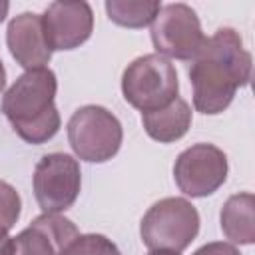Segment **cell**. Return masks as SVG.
<instances>
[{
    "mask_svg": "<svg viewBox=\"0 0 255 255\" xmlns=\"http://www.w3.org/2000/svg\"><path fill=\"white\" fill-rule=\"evenodd\" d=\"M205 34L195 10L183 2L161 6L151 22V42L155 54L175 60H193L205 44Z\"/></svg>",
    "mask_w": 255,
    "mask_h": 255,
    "instance_id": "5b68a950",
    "label": "cell"
},
{
    "mask_svg": "<svg viewBox=\"0 0 255 255\" xmlns=\"http://www.w3.org/2000/svg\"><path fill=\"white\" fill-rule=\"evenodd\" d=\"M8 10H10V4L6 0H0V22L8 16Z\"/></svg>",
    "mask_w": 255,
    "mask_h": 255,
    "instance_id": "ffe728a7",
    "label": "cell"
},
{
    "mask_svg": "<svg viewBox=\"0 0 255 255\" xmlns=\"http://www.w3.org/2000/svg\"><path fill=\"white\" fill-rule=\"evenodd\" d=\"M199 233V213L183 197L155 201L139 223V235L149 251L181 253Z\"/></svg>",
    "mask_w": 255,
    "mask_h": 255,
    "instance_id": "7a4b0ae2",
    "label": "cell"
},
{
    "mask_svg": "<svg viewBox=\"0 0 255 255\" xmlns=\"http://www.w3.org/2000/svg\"><path fill=\"white\" fill-rule=\"evenodd\" d=\"M32 185L34 197L44 213H62L80 195V163L68 153H46L34 167Z\"/></svg>",
    "mask_w": 255,
    "mask_h": 255,
    "instance_id": "8992f818",
    "label": "cell"
},
{
    "mask_svg": "<svg viewBox=\"0 0 255 255\" xmlns=\"http://www.w3.org/2000/svg\"><path fill=\"white\" fill-rule=\"evenodd\" d=\"M124 139L120 120L104 106L78 108L68 122V141L74 153L90 163L112 159Z\"/></svg>",
    "mask_w": 255,
    "mask_h": 255,
    "instance_id": "277c9868",
    "label": "cell"
},
{
    "mask_svg": "<svg viewBox=\"0 0 255 255\" xmlns=\"http://www.w3.org/2000/svg\"><path fill=\"white\" fill-rule=\"evenodd\" d=\"M6 44L16 64L26 70L46 68L52 58V50L48 48L42 30V16L36 12H22L10 20Z\"/></svg>",
    "mask_w": 255,
    "mask_h": 255,
    "instance_id": "8fae6325",
    "label": "cell"
},
{
    "mask_svg": "<svg viewBox=\"0 0 255 255\" xmlns=\"http://www.w3.org/2000/svg\"><path fill=\"white\" fill-rule=\"evenodd\" d=\"M227 155L213 143H195L183 149L173 165V179L189 197H207L227 179Z\"/></svg>",
    "mask_w": 255,
    "mask_h": 255,
    "instance_id": "ba28073f",
    "label": "cell"
},
{
    "mask_svg": "<svg viewBox=\"0 0 255 255\" xmlns=\"http://www.w3.org/2000/svg\"><path fill=\"white\" fill-rule=\"evenodd\" d=\"M223 235L237 245H251L255 241V197L249 191L231 195L219 213Z\"/></svg>",
    "mask_w": 255,
    "mask_h": 255,
    "instance_id": "4fadbf2b",
    "label": "cell"
},
{
    "mask_svg": "<svg viewBox=\"0 0 255 255\" xmlns=\"http://www.w3.org/2000/svg\"><path fill=\"white\" fill-rule=\"evenodd\" d=\"M4 86H6V70H4L2 60H0V92L4 90Z\"/></svg>",
    "mask_w": 255,
    "mask_h": 255,
    "instance_id": "44dd1931",
    "label": "cell"
},
{
    "mask_svg": "<svg viewBox=\"0 0 255 255\" xmlns=\"http://www.w3.org/2000/svg\"><path fill=\"white\" fill-rule=\"evenodd\" d=\"M179 80L175 66L161 54H145L135 58L122 74V94L129 106L153 112L177 98Z\"/></svg>",
    "mask_w": 255,
    "mask_h": 255,
    "instance_id": "3957f363",
    "label": "cell"
},
{
    "mask_svg": "<svg viewBox=\"0 0 255 255\" xmlns=\"http://www.w3.org/2000/svg\"><path fill=\"white\" fill-rule=\"evenodd\" d=\"M58 129H60V112H58V108H54V110H50L44 118H40V120L28 124V126H24V128H18V129H14V131H16L26 143L38 145V143H44V141L52 139V137L58 133Z\"/></svg>",
    "mask_w": 255,
    "mask_h": 255,
    "instance_id": "2e32d148",
    "label": "cell"
},
{
    "mask_svg": "<svg viewBox=\"0 0 255 255\" xmlns=\"http://www.w3.org/2000/svg\"><path fill=\"white\" fill-rule=\"evenodd\" d=\"M80 235L74 221L60 213H42L12 237V255H62Z\"/></svg>",
    "mask_w": 255,
    "mask_h": 255,
    "instance_id": "30bf717a",
    "label": "cell"
},
{
    "mask_svg": "<svg viewBox=\"0 0 255 255\" xmlns=\"http://www.w3.org/2000/svg\"><path fill=\"white\" fill-rule=\"evenodd\" d=\"M147 255H179V253H171V251H149Z\"/></svg>",
    "mask_w": 255,
    "mask_h": 255,
    "instance_id": "7402d4cb",
    "label": "cell"
},
{
    "mask_svg": "<svg viewBox=\"0 0 255 255\" xmlns=\"http://www.w3.org/2000/svg\"><path fill=\"white\" fill-rule=\"evenodd\" d=\"M42 30L48 48L74 50L82 46L94 30L92 6L80 2H52L42 14Z\"/></svg>",
    "mask_w": 255,
    "mask_h": 255,
    "instance_id": "9c48e42d",
    "label": "cell"
},
{
    "mask_svg": "<svg viewBox=\"0 0 255 255\" xmlns=\"http://www.w3.org/2000/svg\"><path fill=\"white\" fill-rule=\"evenodd\" d=\"M22 199L18 191L8 183L0 179V227L12 229L20 217Z\"/></svg>",
    "mask_w": 255,
    "mask_h": 255,
    "instance_id": "e0dca14e",
    "label": "cell"
},
{
    "mask_svg": "<svg viewBox=\"0 0 255 255\" xmlns=\"http://www.w3.org/2000/svg\"><path fill=\"white\" fill-rule=\"evenodd\" d=\"M193 255H241L239 249L231 243H223V241H213L207 243L203 247H199Z\"/></svg>",
    "mask_w": 255,
    "mask_h": 255,
    "instance_id": "ac0fdd59",
    "label": "cell"
},
{
    "mask_svg": "<svg viewBox=\"0 0 255 255\" xmlns=\"http://www.w3.org/2000/svg\"><path fill=\"white\" fill-rule=\"evenodd\" d=\"M141 124L151 139L159 143H171L181 139L191 128V108L183 98H175L159 110L143 112Z\"/></svg>",
    "mask_w": 255,
    "mask_h": 255,
    "instance_id": "7c38bea8",
    "label": "cell"
},
{
    "mask_svg": "<svg viewBox=\"0 0 255 255\" xmlns=\"http://www.w3.org/2000/svg\"><path fill=\"white\" fill-rule=\"evenodd\" d=\"M56 90L58 80L50 68L26 70L4 94L2 112L14 129L24 128L56 108Z\"/></svg>",
    "mask_w": 255,
    "mask_h": 255,
    "instance_id": "52a82bcc",
    "label": "cell"
},
{
    "mask_svg": "<svg viewBox=\"0 0 255 255\" xmlns=\"http://www.w3.org/2000/svg\"><path fill=\"white\" fill-rule=\"evenodd\" d=\"M251 80V54L233 28H219L205 40L191 60L189 82L193 86V106L205 116L221 114L233 102L237 88Z\"/></svg>",
    "mask_w": 255,
    "mask_h": 255,
    "instance_id": "6da1fadb",
    "label": "cell"
},
{
    "mask_svg": "<svg viewBox=\"0 0 255 255\" xmlns=\"http://www.w3.org/2000/svg\"><path fill=\"white\" fill-rule=\"evenodd\" d=\"M0 255H12V237L4 227H0Z\"/></svg>",
    "mask_w": 255,
    "mask_h": 255,
    "instance_id": "d6986e66",
    "label": "cell"
},
{
    "mask_svg": "<svg viewBox=\"0 0 255 255\" xmlns=\"http://www.w3.org/2000/svg\"><path fill=\"white\" fill-rule=\"evenodd\" d=\"M62 255H122L118 245L102 233L78 235Z\"/></svg>",
    "mask_w": 255,
    "mask_h": 255,
    "instance_id": "9a60e30c",
    "label": "cell"
},
{
    "mask_svg": "<svg viewBox=\"0 0 255 255\" xmlns=\"http://www.w3.org/2000/svg\"><path fill=\"white\" fill-rule=\"evenodd\" d=\"M161 2L157 0H108L106 12L108 18L124 28H143L153 22Z\"/></svg>",
    "mask_w": 255,
    "mask_h": 255,
    "instance_id": "5bb4252c",
    "label": "cell"
}]
</instances>
